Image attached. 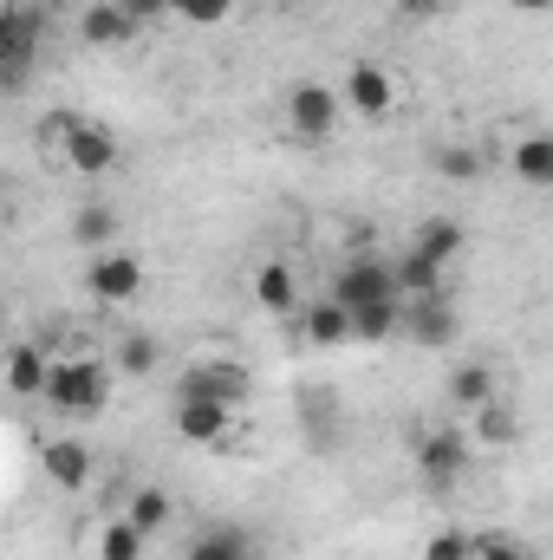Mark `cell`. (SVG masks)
<instances>
[{
	"mask_svg": "<svg viewBox=\"0 0 553 560\" xmlns=\"http://www.w3.org/2000/svg\"><path fill=\"white\" fill-rule=\"evenodd\" d=\"M39 156L46 163H59V170H72V176H111L118 170V138H111V125H98V118H79V112H46L39 118Z\"/></svg>",
	"mask_w": 553,
	"mask_h": 560,
	"instance_id": "1",
	"label": "cell"
},
{
	"mask_svg": "<svg viewBox=\"0 0 553 560\" xmlns=\"http://www.w3.org/2000/svg\"><path fill=\"white\" fill-rule=\"evenodd\" d=\"M111 385H118V372H111V359H98V352H79V359H52V378H46V405L59 411V418H98L105 405H111Z\"/></svg>",
	"mask_w": 553,
	"mask_h": 560,
	"instance_id": "2",
	"label": "cell"
},
{
	"mask_svg": "<svg viewBox=\"0 0 553 560\" xmlns=\"http://www.w3.org/2000/svg\"><path fill=\"white\" fill-rule=\"evenodd\" d=\"M46 46V7L39 0H0V98L26 92Z\"/></svg>",
	"mask_w": 553,
	"mask_h": 560,
	"instance_id": "3",
	"label": "cell"
},
{
	"mask_svg": "<svg viewBox=\"0 0 553 560\" xmlns=\"http://www.w3.org/2000/svg\"><path fill=\"white\" fill-rule=\"evenodd\" d=\"M411 456H416V476H423V489H436V495H449L462 476H469V436L456 430V423H436V430H416V443H411Z\"/></svg>",
	"mask_w": 553,
	"mask_h": 560,
	"instance_id": "4",
	"label": "cell"
},
{
	"mask_svg": "<svg viewBox=\"0 0 553 560\" xmlns=\"http://www.w3.org/2000/svg\"><path fill=\"white\" fill-rule=\"evenodd\" d=\"M286 131L299 143H332L339 138V125H345V105H339V92L332 85H319V79H299L293 92H286Z\"/></svg>",
	"mask_w": 553,
	"mask_h": 560,
	"instance_id": "5",
	"label": "cell"
},
{
	"mask_svg": "<svg viewBox=\"0 0 553 560\" xmlns=\"http://www.w3.org/2000/svg\"><path fill=\"white\" fill-rule=\"evenodd\" d=\"M248 392H255V372L242 359H189L183 385H176V398H209V405H228V411H242Z\"/></svg>",
	"mask_w": 553,
	"mask_h": 560,
	"instance_id": "6",
	"label": "cell"
},
{
	"mask_svg": "<svg viewBox=\"0 0 553 560\" xmlns=\"http://www.w3.org/2000/svg\"><path fill=\"white\" fill-rule=\"evenodd\" d=\"M456 332H462V313H456V300H449V293H416V300H398V339L443 352Z\"/></svg>",
	"mask_w": 553,
	"mask_h": 560,
	"instance_id": "7",
	"label": "cell"
},
{
	"mask_svg": "<svg viewBox=\"0 0 553 560\" xmlns=\"http://www.w3.org/2000/svg\"><path fill=\"white\" fill-rule=\"evenodd\" d=\"M339 105H345L352 118H365V125L391 118V112H398V79H391V66H378V59H352V66H345V92H339Z\"/></svg>",
	"mask_w": 553,
	"mask_h": 560,
	"instance_id": "8",
	"label": "cell"
},
{
	"mask_svg": "<svg viewBox=\"0 0 553 560\" xmlns=\"http://www.w3.org/2000/svg\"><path fill=\"white\" fill-rule=\"evenodd\" d=\"M85 293H92L98 306H131L143 293V261L125 255V248H98V255L85 261Z\"/></svg>",
	"mask_w": 553,
	"mask_h": 560,
	"instance_id": "9",
	"label": "cell"
},
{
	"mask_svg": "<svg viewBox=\"0 0 553 560\" xmlns=\"http://www.w3.org/2000/svg\"><path fill=\"white\" fill-rule=\"evenodd\" d=\"M326 300H339L345 313L352 306H372V300H398V280H391V261H378V255H352L332 287H326Z\"/></svg>",
	"mask_w": 553,
	"mask_h": 560,
	"instance_id": "10",
	"label": "cell"
},
{
	"mask_svg": "<svg viewBox=\"0 0 553 560\" xmlns=\"http://www.w3.org/2000/svg\"><path fill=\"white\" fill-rule=\"evenodd\" d=\"M462 436H469V450H515L521 443V411L495 392L489 405H475V411H462V423H456Z\"/></svg>",
	"mask_w": 553,
	"mask_h": 560,
	"instance_id": "11",
	"label": "cell"
},
{
	"mask_svg": "<svg viewBox=\"0 0 553 560\" xmlns=\"http://www.w3.org/2000/svg\"><path fill=\"white\" fill-rule=\"evenodd\" d=\"M39 469H46L52 489H85V482H92V450H85V436H46V443H39Z\"/></svg>",
	"mask_w": 553,
	"mask_h": 560,
	"instance_id": "12",
	"label": "cell"
},
{
	"mask_svg": "<svg viewBox=\"0 0 553 560\" xmlns=\"http://www.w3.org/2000/svg\"><path fill=\"white\" fill-rule=\"evenodd\" d=\"M293 332H299L306 346H345V339H352V319H345L339 300L319 293V300H299V306H293Z\"/></svg>",
	"mask_w": 553,
	"mask_h": 560,
	"instance_id": "13",
	"label": "cell"
},
{
	"mask_svg": "<svg viewBox=\"0 0 553 560\" xmlns=\"http://www.w3.org/2000/svg\"><path fill=\"white\" fill-rule=\"evenodd\" d=\"M228 430H235V411H228V405H209V398H176V436H189V443L215 450V443H228Z\"/></svg>",
	"mask_w": 553,
	"mask_h": 560,
	"instance_id": "14",
	"label": "cell"
},
{
	"mask_svg": "<svg viewBox=\"0 0 553 560\" xmlns=\"http://www.w3.org/2000/svg\"><path fill=\"white\" fill-rule=\"evenodd\" d=\"M79 39H85V46H98V52H111V46L138 39V26L125 20V7H118V0H92V7L79 13Z\"/></svg>",
	"mask_w": 553,
	"mask_h": 560,
	"instance_id": "15",
	"label": "cell"
},
{
	"mask_svg": "<svg viewBox=\"0 0 553 560\" xmlns=\"http://www.w3.org/2000/svg\"><path fill=\"white\" fill-rule=\"evenodd\" d=\"M46 378H52V359H46L39 346H13V352L0 359V385H7L13 398H39Z\"/></svg>",
	"mask_w": 553,
	"mask_h": 560,
	"instance_id": "16",
	"label": "cell"
},
{
	"mask_svg": "<svg viewBox=\"0 0 553 560\" xmlns=\"http://www.w3.org/2000/svg\"><path fill=\"white\" fill-rule=\"evenodd\" d=\"M502 392V372L489 365V359H462L456 372H449V411H475V405H489Z\"/></svg>",
	"mask_w": 553,
	"mask_h": 560,
	"instance_id": "17",
	"label": "cell"
},
{
	"mask_svg": "<svg viewBox=\"0 0 553 560\" xmlns=\"http://www.w3.org/2000/svg\"><path fill=\"white\" fill-rule=\"evenodd\" d=\"M255 300H261V313H274V319H293V306H299V280H293V261H261V268H255Z\"/></svg>",
	"mask_w": 553,
	"mask_h": 560,
	"instance_id": "18",
	"label": "cell"
},
{
	"mask_svg": "<svg viewBox=\"0 0 553 560\" xmlns=\"http://www.w3.org/2000/svg\"><path fill=\"white\" fill-rule=\"evenodd\" d=\"M391 280H398V300H416V293H449L443 280H449V268H436L430 255H416V248H404L398 261H391Z\"/></svg>",
	"mask_w": 553,
	"mask_h": 560,
	"instance_id": "19",
	"label": "cell"
},
{
	"mask_svg": "<svg viewBox=\"0 0 553 560\" xmlns=\"http://www.w3.org/2000/svg\"><path fill=\"white\" fill-rule=\"evenodd\" d=\"M156 365H163L156 332H118V352H111V372H118V378H150Z\"/></svg>",
	"mask_w": 553,
	"mask_h": 560,
	"instance_id": "20",
	"label": "cell"
},
{
	"mask_svg": "<svg viewBox=\"0 0 553 560\" xmlns=\"http://www.w3.org/2000/svg\"><path fill=\"white\" fill-rule=\"evenodd\" d=\"M169 515H176V509H169V495H163L156 482H143V489H131V502H125V522L138 528L143 541H156V535L169 528Z\"/></svg>",
	"mask_w": 553,
	"mask_h": 560,
	"instance_id": "21",
	"label": "cell"
},
{
	"mask_svg": "<svg viewBox=\"0 0 553 560\" xmlns=\"http://www.w3.org/2000/svg\"><path fill=\"white\" fill-rule=\"evenodd\" d=\"M352 346H385L398 339V300H372V306H352Z\"/></svg>",
	"mask_w": 553,
	"mask_h": 560,
	"instance_id": "22",
	"label": "cell"
},
{
	"mask_svg": "<svg viewBox=\"0 0 553 560\" xmlns=\"http://www.w3.org/2000/svg\"><path fill=\"white\" fill-rule=\"evenodd\" d=\"M508 170H515L528 189H548V183H553V138H541V131H534V138H521V143H515V156H508Z\"/></svg>",
	"mask_w": 553,
	"mask_h": 560,
	"instance_id": "23",
	"label": "cell"
},
{
	"mask_svg": "<svg viewBox=\"0 0 553 560\" xmlns=\"http://www.w3.org/2000/svg\"><path fill=\"white\" fill-rule=\"evenodd\" d=\"M411 248H416V255H430L436 268H449V261L462 255V222H449V215H430V222L416 229Z\"/></svg>",
	"mask_w": 553,
	"mask_h": 560,
	"instance_id": "24",
	"label": "cell"
},
{
	"mask_svg": "<svg viewBox=\"0 0 553 560\" xmlns=\"http://www.w3.org/2000/svg\"><path fill=\"white\" fill-rule=\"evenodd\" d=\"M183 560H255V535H242V528H209V535L189 541Z\"/></svg>",
	"mask_w": 553,
	"mask_h": 560,
	"instance_id": "25",
	"label": "cell"
},
{
	"mask_svg": "<svg viewBox=\"0 0 553 560\" xmlns=\"http://www.w3.org/2000/svg\"><path fill=\"white\" fill-rule=\"evenodd\" d=\"M143 548H150V541H143L125 515H111V522L98 528V541H92V555L98 560H143Z\"/></svg>",
	"mask_w": 553,
	"mask_h": 560,
	"instance_id": "26",
	"label": "cell"
},
{
	"mask_svg": "<svg viewBox=\"0 0 553 560\" xmlns=\"http://www.w3.org/2000/svg\"><path fill=\"white\" fill-rule=\"evenodd\" d=\"M72 235H79V248H92V255H98V248H111V242H118V215H111L105 202H92V209H79V215H72Z\"/></svg>",
	"mask_w": 553,
	"mask_h": 560,
	"instance_id": "27",
	"label": "cell"
},
{
	"mask_svg": "<svg viewBox=\"0 0 553 560\" xmlns=\"http://www.w3.org/2000/svg\"><path fill=\"white\" fill-rule=\"evenodd\" d=\"M436 170H443L449 183H482L489 156H482L475 143H443V150H436Z\"/></svg>",
	"mask_w": 553,
	"mask_h": 560,
	"instance_id": "28",
	"label": "cell"
},
{
	"mask_svg": "<svg viewBox=\"0 0 553 560\" xmlns=\"http://www.w3.org/2000/svg\"><path fill=\"white\" fill-rule=\"evenodd\" d=\"M469 560H534V555H528V541H521V535H502V528H489V535H475Z\"/></svg>",
	"mask_w": 553,
	"mask_h": 560,
	"instance_id": "29",
	"label": "cell"
},
{
	"mask_svg": "<svg viewBox=\"0 0 553 560\" xmlns=\"http://www.w3.org/2000/svg\"><path fill=\"white\" fill-rule=\"evenodd\" d=\"M169 13H176L183 26H222V20L235 13V0H169Z\"/></svg>",
	"mask_w": 553,
	"mask_h": 560,
	"instance_id": "30",
	"label": "cell"
},
{
	"mask_svg": "<svg viewBox=\"0 0 553 560\" xmlns=\"http://www.w3.org/2000/svg\"><path fill=\"white\" fill-rule=\"evenodd\" d=\"M469 548H475L469 528H436V535L423 541V560H469Z\"/></svg>",
	"mask_w": 553,
	"mask_h": 560,
	"instance_id": "31",
	"label": "cell"
},
{
	"mask_svg": "<svg viewBox=\"0 0 553 560\" xmlns=\"http://www.w3.org/2000/svg\"><path fill=\"white\" fill-rule=\"evenodd\" d=\"M118 7H125V20H131V26H143V20H163V13H169V0H118Z\"/></svg>",
	"mask_w": 553,
	"mask_h": 560,
	"instance_id": "32",
	"label": "cell"
},
{
	"mask_svg": "<svg viewBox=\"0 0 553 560\" xmlns=\"http://www.w3.org/2000/svg\"><path fill=\"white\" fill-rule=\"evenodd\" d=\"M391 7H398V20H430L443 0H391Z\"/></svg>",
	"mask_w": 553,
	"mask_h": 560,
	"instance_id": "33",
	"label": "cell"
},
{
	"mask_svg": "<svg viewBox=\"0 0 553 560\" xmlns=\"http://www.w3.org/2000/svg\"><path fill=\"white\" fill-rule=\"evenodd\" d=\"M508 7H515V13H548L553 0H508Z\"/></svg>",
	"mask_w": 553,
	"mask_h": 560,
	"instance_id": "34",
	"label": "cell"
},
{
	"mask_svg": "<svg viewBox=\"0 0 553 560\" xmlns=\"http://www.w3.org/2000/svg\"><path fill=\"white\" fill-rule=\"evenodd\" d=\"M0 215H7V196H0Z\"/></svg>",
	"mask_w": 553,
	"mask_h": 560,
	"instance_id": "35",
	"label": "cell"
}]
</instances>
